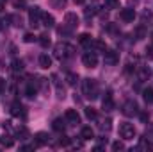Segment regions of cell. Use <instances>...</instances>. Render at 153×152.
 I'll list each match as a JSON object with an SVG mask.
<instances>
[{"label":"cell","instance_id":"cell-12","mask_svg":"<svg viewBox=\"0 0 153 152\" xmlns=\"http://www.w3.org/2000/svg\"><path fill=\"white\" fill-rule=\"evenodd\" d=\"M48 141H50V136H48L46 132H38V134L34 136V143H36V147L48 145Z\"/></svg>","mask_w":153,"mask_h":152},{"label":"cell","instance_id":"cell-9","mask_svg":"<svg viewBox=\"0 0 153 152\" xmlns=\"http://www.w3.org/2000/svg\"><path fill=\"white\" fill-rule=\"evenodd\" d=\"M102 106H103L105 111H112V109H114V99H112V93H111V91L105 93V97H103V100H102Z\"/></svg>","mask_w":153,"mask_h":152},{"label":"cell","instance_id":"cell-28","mask_svg":"<svg viewBox=\"0 0 153 152\" xmlns=\"http://www.w3.org/2000/svg\"><path fill=\"white\" fill-rule=\"evenodd\" d=\"M57 32H59L61 36H70V34L73 32V29H71V27H68V25L64 23L62 27H59V29H57Z\"/></svg>","mask_w":153,"mask_h":152},{"label":"cell","instance_id":"cell-37","mask_svg":"<svg viewBox=\"0 0 153 152\" xmlns=\"http://www.w3.org/2000/svg\"><path fill=\"white\" fill-rule=\"evenodd\" d=\"M94 47H96L98 50H102V52H105V50H107L105 43H103V41H100V39H98V41H94Z\"/></svg>","mask_w":153,"mask_h":152},{"label":"cell","instance_id":"cell-24","mask_svg":"<svg viewBox=\"0 0 153 152\" xmlns=\"http://www.w3.org/2000/svg\"><path fill=\"white\" fill-rule=\"evenodd\" d=\"M16 136H18V140H27L29 138V129L27 127H18L16 129Z\"/></svg>","mask_w":153,"mask_h":152},{"label":"cell","instance_id":"cell-8","mask_svg":"<svg viewBox=\"0 0 153 152\" xmlns=\"http://www.w3.org/2000/svg\"><path fill=\"white\" fill-rule=\"evenodd\" d=\"M119 18H121L125 23H130V22L135 20V11L130 9V7H128V9H121V11H119Z\"/></svg>","mask_w":153,"mask_h":152},{"label":"cell","instance_id":"cell-45","mask_svg":"<svg viewBox=\"0 0 153 152\" xmlns=\"http://www.w3.org/2000/svg\"><path fill=\"white\" fill-rule=\"evenodd\" d=\"M2 11H4V2L0 0V13H2Z\"/></svg>","mask_w":153,"mask_h":152},{"label":"cell","instance_id":"cell-10","mask_svg":"<svg viewBox=\"0 0 153 152\" xmlns=\"http://www.w3.org/2000/svg\"><path fill=\"white\" fill-rule=\"evenodd\" d=\"M64 23H66L68 27H71V29H76V27H78V16H76L75 13H66Z\"/></svg>","mask_w":153,"mask_h":152},{"label":"cell","instance_id":"cell-13","mask_svg":"<svg viewBox=\"0 0 153 152\" xmlns=\"http://www.w3.org/2000/svg\"><path fill=\"white\" fill-rule=\"evenodd\" d=\"M64 118H66V122H70V123H80V114L76 113L75 109H68L66 114H64Z\"/></svg>","mask_w":153,"mask_h":152},{"label":"cell","instance_id":"cell-7","mask_svg":"<svg viewBox=\"0 0 153 152\" xmlns=\"http://www.w3.org/2000/svg\"><path fill=\"white\" fill-rule=\"evenodd\" d=\"M103 63L109 65V66H116L119 63V56L116 50H105L103 52Z\"/></svg>","mask_w":153,"mask_h":152},{"label":"cell","instance_id":"cell-23","mask_svg":"<svg viewBox=\"0 0 153 152\" xmlns=\"http://www.w3.org/2000/svg\"><path fill=\"white\" fill-rule=\"evenodd\" d=\"M0 143H2V147H5V149H11V147L14 145L13 138H11V136H7V134H4V136L0 138Z\"/></svg>","mask_w":153,"mask_h":152},{"label":"cell","instance_id":"cell-20","mask_svg":"<svg viewBox=\"0 0 153 152\" xmlns=\"http://www.w3.org/2000/svg\"><path fill=\"white\" fill-rule=\"evenodd\" d=\"M36 93H38V86L36 84H27V88H25V95L29 97V99H34L36 97Z\"/></svg>","mask_w":153,"mask_h":152},{"label":"cell","instance_id":"cell-42","mask_svg":"<svg viewBox=\"0 0 153 152\" xmlns=\"http://www.w3.org/2000/svg\"><path fill=\"white\" fill-rule=\"evenodd\" d=\"M23 5H25V4H23L22 0H16V2H14V7H23Z\"/></svg>","mask_w":153,"mask_h":152},{"label":"cell","instance_id":"cell-36","mask_svg":"<svg viewBox=\"0 0 153 152\" xmlns=\"http://www.w3.org/2000/svg\"><path fill=\"white\" fill-rule=\"evenodd\" d=\"M70 143H71V140H70L68 136H61V138H59V145H61V147H68Z\"/></svg>","mask_w":153,"mask_h":152},{"label":"cell","instance_id":"cell-30","mask_svg":"<svg viewBox=\"0 0 153 152\" xmlns=\"http://www.w3.org/2000/svg\"><path fill=\"white\" fill-rule=\"evenodd\" d=\"M66 81H68V84H70V86H75L76 82H78V75L70 72V74H66Z\"/></svg>","mask_w":153,"mask_h":152},{"label":"cell","instance_id":"cell-15","mask_svg":"<svg viewBox=\"0 0 153 152\" xmlns=\"http://www.w3.org/2000/svg\"><path fill=\"white\" fill-rule=\"evenodd\" d=\"M39 66L45 68V70H48V68L52 66V57H50L48 54H41V56H39Z\"/></svg>","mask_w":153,"mask_h":152},{"label":"cell","instance_id":"cell-25","mask_svg":"<svg viewBox=\"0 0 153 152\" xmlns=\"http://www.w3.org/2000/svg\"><path fill=\"white\" fill-rule=\"evenodd\" d=\"M50 43H52V41H50V36H48V34H41V36H39V45H41L43 48H48Z\"/></svg>","mask_w":153,"mask_h":152},{"label":"cell","instance_id":"cell-29","mask_svg":"<svg viewBox=\"0 0 153 152\" xmlns=\"http://www.w3.org/2000/svg\"><path fill=\"white\" fill-rule=\"evenodd\" d=\"M105 9H119V0H105Z\"/></svg>","mask_w":153,"mask_h":152},{"label":"cell","instance_id":"cell-46","mask_svg":"<svg viewBox=\"0 0 153 152\" xmlns=\"http://www.w3.org/2000/svg\"><path fill=\"white\" fill-rule=\"evenodd\" d=\"M73 2H75V4H84L85 0H73Z\"/></svg>","mask_w":153,"mask_h":152},{"label":"cell","instance_id":"cell-35","mask_svg":"<svg viewBox=\"0 0 153 152\" xmlns=\"http://www.w3.org/2000/svg\"><path fill=\"white\" fill-rule=\"evenodd\" d=\"M146 22L153 23V13H150V11H144V14H143V23H146Z\"/></svg>","mask_w":153,"mask_h":152},{"label":"cell","instance_id":"cell-34","mask_svg":"<svg viewBox=\"0 0 153 152\" xmlns=\"http://www.w3.org/2000/svg\"><path fill=\"white\" fill-rule=\"evenodd\" d=\"M111 123H112V120L107 118V120H103V122L100 123V129H102V131H111Z\"/></svg>","mask_w":153,"mask_h":152},{"label":"cell","instance_id":"cell-44","mask_svg":"<svg viewBox=\"0 0 153 152\" xmlns=\"http://www.w3.org/2000/svg\"><path fill=\"white\" fill-rule=\"evenodd\" d=\"M141 120H143V122H148V114L143 113V114H141Z\"/></svg>","mask_w":153,"mask_h":152},{"label":"cell","instance_id":"cell-18","mask_svg":"<svg viewBox=\"0 0 153 152\" xmlns=\"http://www.w3.org/2000/svg\"><path fill=\"white\" fill-rule=\"evenodd\" d=\"M66 118L62 120V118H55L53 120V123H52V127H53V131H57V132H62L64 131V127H66Z\"/></svg>","mask_w":153,"mask_h":152},{"label":"cell","instance_id":"cell-16","mask_svg":"<svg viewBox=\"0 0 153 152\" xmlns=\"http://www.w3.org/2000/svg\"><path fill=\"white\" fill-rule=\"evenodd\" d=\"M137 74H139V81H143V82H144V81H148V79L152 77V70H150L148 66H141Z\"/></svg>","mask_w":153,"mask_h":152},{"label":"cell","instance_id":"cell-6","mask_svg":"<svg viewBox=\"0 0 153 152\" xmlns=\"http://www.w3.org/2000/svg\"><path fill=\"white\" fill-rule=\"evenodd\" d=\"M137 111H139V108H137L135 100H126L121 108V113L125 116H134V114H137Z\"/></svg>","mask_w":153,"mask_h":152},{"label":"cell","instance_id":"cell-2","mask_svg":"<svg viewBox=\"0 0 153 152\" xmlns=\"http://www.w3.org/2000/svg\"><path fill=\"white\" fill-rule=\"evenodd\" d=\"M75 56V47L70 43H57L55 45V57L59 59H68Z\"/></svg>","mask_w":153,"mask_h":152},{"label":"cell","instance_id":"cell-39","mask_svg":"<svg viewBox=\"0 0 153 152\" xmlns=\"http://www.w3.org/2000/svg\"><path fill=\"white\" fill-rule=\"evenodd\" d=\"M25 43H32V41H34V39H36V36H34V34H30V32H27V34H25Z\"/></svg>","mask_w":153,"mask_h":152},{"label":"cell","instance_id":"cell-31","mask_svg":"<svg viewBox=\"0 0 153 152\" xmlns=\"http://www.w3.org/2000/svg\"><path fill=\"white\" fill-rule=\"evenodd\" d=\"M98 13V7H85L84 9V16L85 18H91V16H94Z\"/></svg>","mask_w":153,"mask_h":152},{"label":"cell","instance_id":"cell-27","mask_svg":"<svg viewBox=\"0 0 153 152\" xmlns=\"http://www.w3.org/2000/svg\"><path fill=\"white\" fill-rule=\"evenodd\" d=\"M85 116H87V120H96L98 118V111L94 108H85Z\"/></svg>","mask_w":153,"mask_h":152},{"label":"cell","instance_id":"cell-14","mask_svg":"<svg viewBox=\"0 0 153 152\" xmlns=\"http://www.w3.org/2000/svg\"><path fill=\"white\" fill-rule=\"evenodd\" d=\"M11 114H13V116H18V118H20V116H25V108H23L20 102H14V104L11 106Z\"/></svg>","mask_w":153,"mask_h":152},{"label":"cell","instance_id":"cell-40","mask_svg":"<svg viewBox=\"0 0 153 152\" xmlns=\"http://www.w3.org/2000/svg\"><path fill=\"white\" fill-rule=\"evenodd\" d=\"M5 91V79L4 77H0V95Z\"/></svg>","mask_w":153,"mask_h":152},{"label":"cell","instance_id":"cell-19","mask_svg":"<svg viewBox=\"0 0 153 152\" xmlns=\"http://www.w3.org/2000/svg\"><path fill=\"white\" fill-rule=\"evenodd\" d=\"M80 136H82V140H93V138H94V131H93L89 125H87V127H82Z\"/></svg>","mask_w":153,"mask_h":152},{"label":"cell","instance_id":"cell-32","mask_svg":"<svg viewBox=\"0 0 153 152\" xmlns=\"http://www.w3.org/2000/svg\"><path fill=\"white\" fill-rule=\"evenodd\" d=\"M50 4H52L55 9H64V7H66V0H50Z\"/></svg>","mask_w":153,"mask_h":152},{"label":"cell","instance_id":"cell-4","mask_svg":"<svg viewBox=\"0 0 153 152\" xmlns=\"http://www.w3.org/2000/svg\"><path fill=\"white\" fill-rule=\"evenodd\" d=\"M41 18H43V11L39 7H30L29 9V23L36 29L41 25Z\"/></svg>","mask_w":153,"mask_h":152},{"label":"cell","instance_id":"cell-33","mask_svg":"<svg viewBox=\"0 0 153 152\" xmlns=\"http://www.w3.org/2000/svg\"><path fill=\"white\" fill-rule=\"evenodd\" d=\"M135 36H137V39H143L144 36H146V31H144V25H139V27L135 29Z\"/></svg>","mask_w":153,"mask_h":152},{"label":"cell","instance_id":"cell-3","mask_svg":"<svg viewBox=\"0 0 153 152\" xmlns=\"http://www.w3.org/2000/svg\"><path fill=\"white\" fill-rule=\"evenodd\" d=\"M135 134H137V131H135L134 123L123 122V123L119 125V136H121L123 140H134V138H135Z\"/></svg>","mask_w":153,"mask_h":152},{"label":"cell","instance_id":"cell-22","mask_svg":"<svg viewBox=\"0 0 153 152\" xmlns=\"http://www.w3.org/2000/svg\"><path fill=\"white\" fill-rule=\"evenodd\" d=\"M143 99L146 104H153V88H146L143 91Z\"/></svg>","mask_w":153,"mask_h":152},{"label":"cell","instance_id":"cell-11","mask_svg":"<svg viewBox=\"0 0 153 152\" xmlns=\"http://www.w3.org/2000/svg\"><path fill=\"white\" fill-rule=\"evenodd\" d=\"M78 43L84 47V48H87V50H91V47L94 45V41H93V38L87 34V32H84V34H80L78 36Z\"/></svg>","mask_w":153,"mask_h":152},{"label":"cell","instance_id":"cell-41","mask_svg":"<svg viewBox=\"0 0 153 152\" xmlns=\"http://www.w3.org/2000/svg\"><path fill=\"white\" fill-rule=\"evenodd\" d=\"M22 150H34V145H23V147H22Z\"/></svg>","mask_w":153,"mask_h":152},{"label":"cell","instance_id":"cell-43","mask_svg":"<svg viewBox=\"0 0 153 152\" xmlns=\"http://www.w3.org/2000/svg\"><path fill=\"white\" fill-rule=\"evenodd\" d=\"M146 54H148V57H153V47H150V48L146 50Z\"/></svg>","mask_w":153,"mask_h":152},{"label":"cell","instance_id":"cell-26","mask_svg":"<svg viewBox=\"0 0 153 152\" xmlns=\"http://www.w3.org/2000/svg\"><path fill=\"white\" fill-rule=\"evenodd\" d=\"M144 138L153 145V123H148V127H146V131H144Z\"/></svg>","mask_w":153,"mask_h":152},{"label":"cell","instance_id":"cell-17","mask_svg":"<svg viewBox=\"0 0 153 152\" xmlns=\"http://www.w3.org/2000/svg\"><path fill=\"white\" fill-rule=\"evenodd\" d=\"M41 22H43V25H45V27H53V25H55V18H53L52 14H48V13H43Z\"/></svg>","mask_w":153,"mask_h":152},{"label":"cell","instance_id":"cell-5","mask_svg":"<svg viewBox=\"0 0 153 152\" xmlns=\"http://www.w3.org/2000/svg\"><path fill=\"white\" fill-rule=\"evenodd\" d=\"M82 63H84L85 68H96V65H98V56H96V52L87 50V52L82 56Z\"/></svg>","mask_w":153,"mask_h":152},{"label":"cell","instance_id":"cell-38","mask_svg":"<svg viewBox=\"0 0 153 152\" xmlns=\"http://www.w3.org/2000/svg\"><path fill=\"white\" fill-rule=\"evenodd\" d=\"M123 149H125V145L121 141H114L112 143V150H123Z\"/></svg>","mask_w":153,"mask_h":152},{"label":"cell","instance_id":"cell-47","mask_svg":"<svg viewBox=\"0 0 153 152\" xmlns=\"http://www.w3.org/2000/svg\"><path fill=\"white\" fill-rule=\"evenodd\" d=\"M0 23H2V22H0ZM0 29H2V25H0Z\"/></svg>","mask_w":153,"mask_h":152},{"label":"cell","instance_id":"cell-1","mask_svg":"<svg viewBox=\"0 0 153 152\" xmlns=\"http://www.w3.org/2000/svg\"><path fill=\"white\" fill-rule=\"evenodd\" d=\"M82 90H84V97L89 100H96L100 95V88H98V82L94 79H84Z\"/></svg>","mask_w":153,"mask_h":152},{"label":"cell","instance_id":"cell-21","mask_svg":"<svg viewBox=\"0 0 153 152\" xmlns=\"http://www.w3.org/2000/svg\"><path fill=\"white\" fill-rule=\"evenodd\" d=\"M11 70H13L14 74H20V72L23 70V61H22V59H14V61L11 63Z\"/></svg>","mask_w":153,"mask_h":152}]
</instances>
